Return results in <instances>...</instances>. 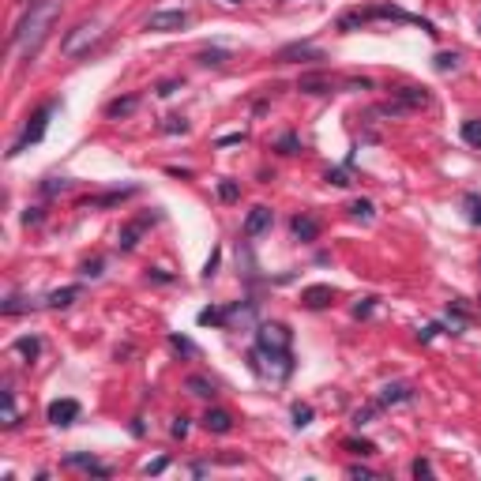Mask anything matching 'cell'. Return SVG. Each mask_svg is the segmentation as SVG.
Wrapping results in <instances>:
<instances>
[{
	"instance_id": "6da1fadb",
	"label": "cell",
	"mask_w": 481,
	"mask_h": 481,
	"mask_svg": "<svg viewBox=\"0 0 481 481\" xmlns=\"http://www.w3.org/2000/svg\"><path fill=\"white\" fill-rule=\"evenodd\" d=\"M57 16H60V0H38V4H31V11H26L23 23L16 26V34H11V42H16V49L23 57H34L38 53V46L46 42V34L57 23Z\"/></svg>"
},
{
	"instance_id": "7a4b0ae2",
	"label": "cell",
	"mask_w": 481,
	"mask_h": 481,
	"mask_svg": "<svg viewBox=\"0 0 481 481\" xmlns=\"http://www.w3.org/2000/svg\"><path fill=\"white\" fill-rule=\"evenodd\" d=\"M102 38H105V26L95 23V19H87V23H79V26H72V31H68L60 53H64V57H83V53H90V49L102 42Z\"/></svg>"
},
{
	"instance_id": "3957f363",
	"label": "cell",
	"mask_w": 481,
	"mask_h": 481,
	"mask_svg": "<svg viewBox=\"0 0 481 481\" xmlns=\"http://www.w3.org/2000/svg\"><path fill=\"white\" fill-rule=\"evenodd\" d=\"M252 369L260 372V376H267V380H286L290 372H293V357H290V350H252Z\"/></svg>"
},
{
	"instance_id": "277c9868",
	"label": "cell",
	"mask_w": 481,
	"mask_h": 481,
	"mask_svg": "<svg viewBox=\"0 0 481 481\" xmlns=\"http://www.w3.org/2000/svg\"><path fill=\"white\" fill-rule=\"evenodd\" d=\"M57 113V102H46V105H38V110L31 113V120H26V128H23V136L11 143V151H8V158H16V154H23L31 143H38L46 136V128H49V117Z\"/></svg>"
},
{
	"instance_id": "5b68a950",
	"label": "cell",
	"mask_w": 481,
	"mask_h": 481,
	"mask_svg": "<svg viewBox=\"0 0 481 481\" xmlns=\"http://www.w3.org/2000/svg\"><path fill=\"white\" fill-rule=\"evenodd\" d=\"M290 342H293V331L286 324H260L256 331L260 350H290Z\"/></svg>"
},
{
	"instance_id": "8992f818",
	"label": "cell",
	"mask_w": 481,
	"mask_h": 481,
	"mask_svg": "<svg viewBox=\"0 0 481 481\" xmlns=\"http://www.w3.org/2000/svg\"><path fill=\"white\" fill-rule=\"evenodd\" d=\"M79 413H83V406L75 403V398H57V403H49V425H57V429H64V425L79 421Z\"/></svg>"
},
{
	"instance_id": "52a82bcc",
	"label": "cell",
	"mask_w": 481,
	"mask_h": 481,
	"mask_svg": "<svg viewBox=\"0 0 481 481\" xmlns=\"http://www.w3.org/2000/svg\"><path fill=\"white\" fill-rule=\"evenodd\" d=\"M410 398H413V387H410L406 380H395V384L380 387V395H376V406L384 410V406H398V403H410Z\"/></svg>"
},
{
	"instance_id": "ba28073f",
	"label": "cell",
	"mask_w": 481,
	"mask_h": 481,
	"mask_svg": "<svg viewBox=\"0 0 481 481\" xmlns=\"http://www.w3.org/2000/svg\"><path fill=\"white\" fill-rule=\"evenodd\" d=\"M189 26V11H154L147 19V31H181Z\"/></svg>"
},
{
	"instance_id": "9c48e42d",
	"label": "cell",
	"mask_w": 481,
	"mask_h": 481,
	"mask_svg": "<svg viewBox=\"0 0 481 481\" xmlns=\"http://www.w3.org/2000/svg\"><path fill=\"white\" fill-rule=\"evenodd\" d=\"M68 470H87V474H98V477H110V466H102L95 455H87V451H72L68 459H64Z\"/></svg>"
},
{
	"instance_id": "30bf717a",
	"label": "cell",
	"mask_w": 481,
	"mask_h": 481,
	"mask_svg": "<svg viewBox=\"0 0 481 481\" xmlns=\"http://www.w3.org/2000/svg\"><path fill=\"white\" fill-rule=\"evenodd\" d=\"M395 110L403 113V110H421V105H429V95H425L421 87H403V90H395Z\"/></svg>"
},
{
	"instance_id": "8fae6325",
	"label": "cell",
	"mask_w": 481,
	"mask_h": 481,
	"mask_svg": "<svg viewBox=\"0 0 481 481\" xmlns=\"http://www.w3.org/2000/svg\"><path fill=\"white\" fill-rule=\"evenodd\" d=\"M147 226H151V215H143V218H136V222H128L125 230H120V240H117V245L125 248V252H132V248L139 245V233L147 230Z\"/></svg>"
},
{
	"instance_id": "7c38bea8",
	"label": "cell",
	"mask_w": 481,
	"mask_h": 481,
	"mask_svg": "<svg viewBox=\"0 0 481 481\" xmlns=\"http://www.w3.org/2000/svg\"><path fill=\"white\" fill-rule=\"evenodd\" d=\"M271 218H275L271 207H252L248 218H245V233H248V237H260L267 226H271Z\"/></svg>"
},
{
	"instance_id": "4fadbf2b",
	"label": "cell",
	"mask_w": 481,
	"mask_h": 481,
	"mask_svg": "<svg viewBox=\"0 0 481 481\" xmlns=\"http://www.w3.org/2000/svg\"><path fill=\"white\" fill-rule=\"evenodd\" d=\"M331 301H335V290H331V286H309L301 293L305 309H324V305H331Z\"/></svg>"
},
{
	"instance_id": "5bb4252c",
	"label": "cell",
	"mask_w": 481,
	"mask_h": 481,
	"mask_svg": "<svg viewBox=\"0 0 481 481\" xmlns=\"http://www.w3.org/2000/svg\"><path fill=\"white\" fill-rule=\"evenodd\" d=\"M297 90L301 95H331V79L319 75V72H309V75L297 79Z\"/></svg>"
},
{
	"instance_id": "9a60e30c",
	"label": "cell",
	"mask_w": 481,
	"mask_h": 481,
	"mask_svg": "<svg viewBox=\"0 0 481 481\" xmlns=\"http://www.w3.org/2000/svg\"><path fill=\"white\" fill-rule=\"evenodd\" d=\"M204 429H207V433L226 436V433L233 429V418H230L226 410H207V413H204Z\"/></svg>"
},
{
	"instance_id": "2e32d148",
	"label": "cell",
	"mask_w": 481,
	"mask_h": 481,
	"mask_svg": "<svg viewBox=\"0 0 481 481\" xmlns=\"http://www.w3.org/2000/svg\"><path fill=\"white\" fill-rule=\"evenodd\" d=\"M290 230H293V237H297V240H316L319 237V222L312 215H297V218L290 222Z\"/></svg>"
},
{
	"instance_id": "e0dca14e",
	"label": "cell",
	"mask_w": 481,
	"mask_h": 481,
	"mask_svg": "<svg viewBox=\"0 0 481 481\" xmlns=\"http://www.w3.org/2000/svg\"><path fill=\"white\" fill-rule=\"evenodd\" d=\"M278 60L290 64V60H324V53H319L316 46H286L282 53H278Z\"/></svg>"
},
{
	"instance_id": "ac0fdd59",
	"label": "cell",
	"mask_w": 481,
	"mask_h": 481,
	"mask_svg": "<svg viewBox=\"0 0 481 481\" xmlns=\"http://www.w3.org/2000/svg\"><path fill=\"white\" fill-rule=\"evenodd\" d=\"M79 293H83L79 286H64V290H53L49 297H46V305H49V309H68L72 301H79Z\"/></svg>"
},
{
	"instance_id": "d6986e66",
	"label": "cell",
	"mask_w": 481,
	"mask_h": 481,
	"mask_svg": "<svg viewBox=\"0 0 481 481\" xmlns=\"http://www.w3.org/2000/svg\"><path fill=\"white\" fill-rule=\"evenodd\" d=\"M136 105H139V95H128V98H117L105 105V117H128V113H136Z\"/></svg>"
},
{
	"instance_id": "ffe728a7",
	"label": "cell",
	"mask_w": 481,
	"mask_h": 481,
	"mask_svg": "<svg viewBox=\"0 0 481 481\" xmlns=\"http://www.w3.org/2000/svg\"><path fill=\"white\" fill-rule=\"evenodd\" d=\"M184 387H189L192 395H199V398H215L218 395V387L211 384L207 376H189V380H184Z\"/></svg>"
},
{
	"instance_id": "44dd1931",
	"label": "cell",
	"mask_w": 481,
	"mask_h": 481,
	"mask_svg": "<svg viewBox=\"0 0 481 481\" xmlns=\"http://www.w3.org/2000/svg\"><path fill=\"white\" fill-rule=\"evenodd\" d=\"M16 354H23L26 361H34L38 354H42V342H38L34 335H23V339H16Z\"/></svg>"
},
{
	"instance_id": "7402d4cb",
	"label": "cell",
	"mask_w": 481,
	"mask_h": 481,
	"mask_svg": "<svg viewBox=\"0 0 481 481\" xmlns=\"http://www.w3.org/2000/svg\"><path fill=\"white\" fill-rule=\"evenodd\" d=\"M136 189H125V192H110V196H95V199H83L87 207H110V204H120V199H128Z\"/></svg>"
},
{
	"instance_id": "603a6c76",
	"label": "cell",
	"mask_w": 481,
	"mask_h": 481,
	"mask_svg": "<svg viewBox=\"0 0 481 481\" xmlns=\"http://www.w3.org/2000/svg\"><path fill=\"white\" fill-rule=\"evenodd\" d=\"M196 319H199L204 327H211V324H230V312H226V309H204Z\"/></svg>"
},
{
	"instance_id": "cb8c5ba5",
	"label": "cell",
	"mask_w": 481,
	"mask_h": 481,
	"mask_svg": "<svg viewBox=\"0 0 481 481\" xmlns=\"http://www.w3.org/2000/svg\"><path fill=\"white\" fill-rule=\"evenodd\" d=\"M34 309V301H23V297H8L4 305H0V312L4 316H16V312H31Z\"/></svg>"
},
{
	"instance_id": "d4e9b609",
	"label": "cell",
	"mask_w": 481,
	"mask_h": 481,
	"mask_svg": "<svg viewBox=\"0 0 481 481\" xmlns=\"http://www.w3.org/2000/svg\"><path fill=\"white\" fill-rule=\"evenodd\" d=\"M462 139L481 151V120H466V125H462Z\"/></svg>"
},
{
	"instance_id": "484cf974",
	"label": "cell",
	"mask_w": 481,
	"mask_h": 481,
	"mask_svg": "<svg viewBox=\"0 0 481 481\" xmlns=\"http://www.w3.org/2000/svg\"><path fill=\"white\" fill-rule=\"evenodd\" d=\"M226 60H230V53H226V49H204V53H199V64H207V68H211V64L218 68V64H226Z\"/></svg>"
},
{
	"instance_id": "4316f807",
	"label": "cell",
	"mask_w": 481,
	"mask_h": 481,
	"mask_svg": "<svg viewBox=\"0 0 481 481\" xmlns=\"http://www.w3.org/2000/svg\"><path fill=\"white\" fill-rule=\"evenodd\" d=\"M350 218H357V222L372 218V204H369V199H354V204H350Z\"/></svg>"
},
{
	"instance_id": "83f0119b",
	"label": "cell",
	"mask_w": 481,
	"mask_h": 481,
	"mask_svg": "<svg viewBox=\"0 0 481 481\" xmlns=\"http://www.w3.org/2000/svg\"><path fill=\"white\" fill-rule=\"evenodd\" d=\"M0 421H4V425H16V421H19V413H16V395H11V391H4V413H0Z\"/></svg>"
},
{
	"instance_id": "f1b7e54d",
	"label": "cell",
	"mask_w": 481,
	"mask_h": 481,
	"mask_svg": "<svg viewBox=\"0 0 481 481\" xmlns=\"http://www.w3.org/2000/svg\"><path fill=\"white\" fill-rule=\"evenodd\" d=\"M455 64H459L455 53H436V72H455Z\"/></svg>"
},
{
	"instance_id": "f546056e",
	"label": "cell",
	"mask_w": 481,
	"mask_h": 481,
	"mask_svg": "<svg viewBox=\"0 0 481 481\" xmlns=\"http://www.w3.org/2000/svg\"><path fill=\"white\" fill-rule=\"evenodd\" d=\"M342 448H346V451H354V455H372V451H376V448L369 444V440H346Z\"/></svg>"
},
{
	"instance_id": "4dcf8cb0",
	"label": "cell",
	"mask_w": 481,
	"mask_h": 481,
	"mask_svg": "<svg viewBox=\"0 0 481 481\" xmlns=\"http://www.w3.org/2000/svg\"><path fill=\"white\" fill-rule=\"evenodd\" d=\"M372 309H376V297H361V301L354 305V316L365 319V316H372Z\"/></svg>"
},
{
	"instance_id": "1f68e13d",
	"label": "cell",
	"mask_w": 481,
	"mask_h": 481,
	"mask_svg": "<svg viewBox=\"0 0 481 481\" xmlns=\"http://www.w3.org/2000/svg\"><path fill=\"white\" fill-rule=\"evenodd\" d=\"M64 189H68V181H64V177H46V184H42L46 196H57V192H64Z\"/></svg>"
},
{
	"instance_id": "d6a6232c",
	"label": "cell",
	"mask_w": 481,
	"mask_h": 481,
	"mask_svg": "<svg viewBox=\"0 0 481 481\" xmlns=\"http://www.w3.org/2000/svg\"><path fill=\"white\" fill-rule=\"evenodd\" d=\"M309 421H312V406H293V425L297 429H305Z\"/></svg>"
},
{
	"instance_id": "836d02e7",
	"label": "cell",
	"mask_w": 481,
	"mask_h": 481,
	"mask_svg": "<svg viewBox=\"0 0 481 481\" xmlns=\"http://www.w3.org/2000/svg\"><path fill=\"white\" fill-rule=\"evenodd\" d=\"M410 474H413V477H433V462H429V459H413Z\"/></svg>"
},
{
	"instance_id": "e575fe53",
	"label": "cell",
	"mask_w": 481,
	"mask_h": 481,
	"mask_svg": "<svg viewBox=\"0 0 481 481\" xmlns=\"http://www.w3.org/2000/svg\"><path fill=\"white\" fill-rule=\"evenodd\" d=\"M466 211H470V222L481 226V196H466Z\"/></svg>"
},
{
	"instance_id": "d590c367",
	"label": "cell",
	"mask_w": 481,
	"mask_h": 481,
	"mask_svg": "<svg viewBox=\"0 0 481 481\" xmlns=\"http://www.w3.org/2000/svg\"><path fill=\"white\" fill-rule=\"evenodd\" d=\"M278 151H282V154H297L301 151V139L297 136H282V139H278Z\"/></svg>"
},
{
	"instance_id": "8d00e7d4",
	"label": "cell",
	"mask_w": 481,
	"mask_h": 481,
	"mask_svg": "<svg viewBox=\"0 0 481 481\" xmlns=\"http://www.w3.org/2000/svg\"><path fill=\"white\" fill-rule=\"evenodd\" d=\"M218 196L226 199V204H233V199L240 196V189H237V184H233V181H222V184H218Z\"/></svg>"
},
{
	"instance_id": "74e56055",
	"label": "cell",
	"mask_w": 481,
	"mask_h": 481,
	"mask_svg": "<svg viewBox=\"0 0 481 481\" xmlns=\"http://www.w3.org/2000/svg\"><path fill=\"white\" fill-rule=\"evenodd\" d=\"M169 346H173V350H181V354H196V346L189 339H181V335H169Z\"/></svg>"
},
{
	"instance_id": "f35d334b",
	"label": "cell",
	"mask_w": 481,
	"mask_h": 481,
	"mask_svg": "<svg viewBox=\"0 0 481 481\" xmlns=\"http://www.w3.org/2000/svg\"><path fill=\"white\" fill-rule=\"evenodd\" d=\"M327 184H339V189H346V184H350V177H346V169H327Z\"/></svg>"
},
{
	"instance_id": "ab89813d",
	"label": "cell",
	"mask_w": 481,
	"mask_h": 481,
	"mask_svg": "<svg viewBox=\"0 0 481 481\" xmlns=\"http://www.w3.org/2000/svg\"><path fill=\"white\" fill-rule=\"evenodd\" d=\"M162 132H189V125H184V117H166Z\"/></svg>"
},
{
	"instance_id": "60d3db41",
	"label": "cell",
	"mask_w": 481,
	"mask_h": 481,
	"mask_svg": "<svg viewBox=\"0 0 481 481\" xmlns=\"http://www.w3.org/2000/svg\"><path fill=\"white\" fill-rule=\"evenodd\" d=\"M83 275H87V278H98V275H102V260H87V263H83Z\"/></svg>"
},
{
	"instance_id": "b9f144b4",
	"label": "cell",
	"mask_w": 481,
	"mask_h": 481,
	"mask_svg": "<svg viewBox=\"0 0 481 481\" xmlns=\"http://www.w3.org/2000/svg\"><path fill=\"white\" fill-rule=\"evenodd\" d=\"M346 474H350L354 481H365V477H372V470H369V466H350Z\"/></svg>"
},
{
	"instance_id": "7bdbcfd3",
	"label": "cell",
	"mask_w": 481,
	"mask_h": 481,
	"mask_svg": "<svg viewBox=\"0 0 481 481\" xmlns=\"http://www.w3.org/2000/svg\"><path fill=\"white\" fill-rule=\"evenodd\" d=\"M169 433L184 440V436H189V421H184V418H177V421H173V429H169Z\"/></svg>"
},
{
	"instance_id": "ee69618b",
	"label": "cell",
	"mask_w": 481,
	"mask_h": 481,
	"mask_svg": "<svg viewBox=\"0 0 481 481\" xmlns=\"http://www.w3.org/2000/svg\"><path fill=\"white\" fill-rule=\"evenodd\" d=\"M147 278H154V282H173V275H166L162 267H154V271H147Z\"/></svg>"
},
{
	"instance_id": "f6af8a7d",
	"label": "cell",
	"mask_w": 481,
	"mask_h": 481,
	"mask_svg": "<svg viewBox=\"0 0 481 481\" xmlns=\"http://www.w3.org/2000/svg\"><path fill=\"white\" fill-rule=\"evenodd\" d=\"M169 466V459H154V462H147V474H162Z\"/></svg>"
},
{
	"instance_id": "bcb514c9",
	"label": "cell",
	"mask_w": 481,
	"mask_h": 481,
	"mask_svg": "<svg viewBox=\"0 0 481 481\" xmlns=\"http://www.w3.org/2000/svg\"><path fill=\"white\" fill-rule=\"evenodd\" d=\"M23 222H26V226H38V222H42V211H38V207H31V211L23 215Z\"/></svg>"
},
{
	"instance_id": "7dc6e473",
	"label": "cell",
	"mask_w": 481,
	"mask_h": 481,
	"mask_svg": "<svg viewBox=\"0 0 481 481\" xmlns=\"http://www.w3.org/2000/svg\"><path fill=\"white\" fill-rule=\"evenodd\" d=\"M215 267H218V252H211V260H207V267H204V278L215 275Z\"/></svg>"
},
{
	"instance_id": "c3c4849f",
	"label": "cell",
	"mask_w": 481,
	"mask_h": 481,
	"mask_svg": "<svg viewBox=\"0 0 481 481\" xmlns=\"http://www.w3.org/2000/svg\"><path fill=\"white\" fill-rule=\"evenodd\" d=\"M240 139H245V132H237V136H222L218 147H230V143H240Z\"/></svg>"
},
{
	"instance_id": "681fc988",
	"label": "cell",
	"mask_w": 481,
	"mask_h": 481,
	"mask_svg": "<svg viewBox=\"0 0 481 481\" xmlns=\"http://www.w3.org/2000/svg\"><path fill=\"white\" fill-rule=\"evenodd\" d=\"M173 90H177V83H173V79H169V83H162V87H158V95L166 98V95H173Z\"/></svg>"
},
{
	"instance_id": "f907efd6",
	"label": "cell",
	"mask_w": 481,
	"mask_h": 481,
	"mask_svg": "<svg viewBox=\"0 0 481 481\" xmlns=\"http://www.w3.org/2000/svg\"><path fill=\"white\" fill-rule=\"evenodd\" d=\"M226 4H240V0H226Z\"/></svg>"
}]
</instances>
